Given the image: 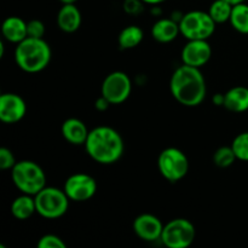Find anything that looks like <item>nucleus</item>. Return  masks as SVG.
Instances as JSON below:
<instances>
[{"instance_id": "obj_1", "label": "nucleus", "mask_w": 248, "mask_h": 248, "mask_svg": "<svg viewBox=\"0 0 248 248\" xmlns=\"http://www.w3.org/2000/svg\"><path fill=\"white\" fill-rule=\"evenodd\" d=\"M170 91L182 106L189 108L200 106L207 93L205 77L199 68L182 64L171 75Z\"/></svg>"}, {"instance_id": "obj_2", "label": "nucleus", "mask_w": 248, "mask_h": 248, "mask_svg": "<svg viewBox=\"0 0 248 248\" xmlns=\"http://www.w3.org/2000/svg\"><path fill=\"white\" fill-rule=\"evenodd\" d=\"M84 147L87 155L101 165L115 164L125 152L123 137L110 126H97L90 130Z\"/></svg>"}, {"instance_id": "obj_3", "label": "nucleus", "mask_w": 248, "mask_h": 248, "mask_svg": "<svg viewBox=\"0 0 248 248\" xmlns=\"http://www.w3.org/2000/svg\"><path fill=\"white\" fill-rule=\"evenodd\" d=\"M14 57L19 69L34 74L47 68L52 57V51L44 38L27 36L21 43L16 44Z\"/></svg>"}, {"instance_id": "obj_4", "label": "nucleus", "mask_w": 248, "mask_h": 248, "mask_svg": "<svg viewBox=\"0 0 248 248\" xmlns=\"http://www.w3.org/2000/svg\"><path fill=\"white\" fill-rule=\"evenodd\" d=\"M15 186L22 194L35 196L46 186V174L40 165L31 160L17 161L11 170Z\"/></svg>"}, {"instance_id": "obj_5", "label": "nucleus", "mask_w": 248, "mask_h": 248, "mask_svg": "<svg viewBox=\"0 0 248 248\" xmlns=\"http://www.w3.org/2000/svg\"><path fill=\"white\" fill-rule=\"evenodd\" d=\"M36 213L46 219H58L68 212L69 198L64 189L47 186L39 191L35 196Z\"/></svg>"}, {"instance_id": "obj_6", "label": "nucleus", "mask_w": 248, "mask_h": 248, "mask_svg": "<svg viewBox=\"0 0 248 248\" xmlns=\"http://www.w3.org/2000/svg\"><path fill=\"white\" fill-rule=\"evenodd\" d=\"M216 23L207 11L193 10L179 21L181 34L186 40H208L216 31Z\"/></svg>"}, {"instance_id": "obj_7", "label": "nucleus", "mask_w": 248, "mask_h": 248, "mask_svg": "<svg viewBox=\"0 0 248 248\" xmlns=\"http://www.w3.org/2000/svg\"><path fill=\"white\" fill-rule=\"evenodd\" d=\"M160 174L171 183L181 181L189 171V160L184 152L174 147L166 148L157 157Z\"/></svg>"}, {"instance_id": "obj_8", "label": "nucleus", "mask_w": 248, "mask_h": 248, "mask_svg": "<svg viewBox=\"0 0 248 248\" xmlns=\"http://www.w3.org/2000/svg\"><path fill=\"white\" fill-rule=\"evenodd\" d=\"M195 237L196 229L193 223L186 218H176L164 225L160 241L167 248H188Z\"/></svg>"}, {"instance_id": "obj_9", "label": "nucleus", "mask_w": 248, "mask_h": 248, "mask_svg": "<svg viewBox=\"0 0 248 248\" xmlns=\"http://www.w3.org/2000/svg\"><path fill=\"white\" fill-rule=\"evenodd\" d=\"M132 92V81L125 72L115 70L104 78L101 86V94L111 106L126 102Z\"/></svg>"}, {"instance_id": "obj_10", "label": "nucleus", "mask_w": 248, "mask_h": 248, "mask_svg": "<svg viewBox=\"0 0 248 248\" xmlns=\"http://www.w3.org/2000/svg\"><path fill=\"white\" fill-rule=\"evenodd\" d=\"M63 189L70 201L85 202L96 195L97 182L87 173H74L65 179Z\"/></svg>"}, {"instance_id": "obj_11", "label": "nucleus", "mask_w": 248, "mask_h": 248, "mask_svg": "<svg viewBox=\"0 0 248 248\" xmlns=\"http://www.w3.org/2000/svg\"><path fill=\"white\" fill-rule=\"evenodd\" d=\"M211 57H212V47L207 40H188L181 53L183 64L199 69L207 64Z\"/></svg>"}, {"instance_id": "obj_12", "label": "nucleus", "mask_w": 248, "mask_h": 248, "mask_svg": "<svg viewBox=\"0 0 248 248\" xmlns=\"http://www.w3.org/2000/svg\"><path fill=\"white\" fill-rule=\"evenodd\" d=\"M27 104L21 96L16 93H2L0 96V120L7 125L17 124L24 118Z\"/></svg>"}, {"instance_id": "obj_13", "label": "nucleus", "mask_w": 248, "mask_h": 248, "mask_svg": "<svg viewBox=\"0 0 248 248\" xmlns=\"http://www.w3.org/2000/svg\"><path fill=\"white\" fill-rule=\"evenodd\" d=\"M133 232L145 242H155L161 239L164 224L156 216L152 213H142L133 220Z\"/></svg>"}, {"instance_id": "obj_14", "label": "nucleus", "mask_w": 248, "mask_h": 248, "mask_svg": "<svg viewBox=\"0 0 248 248\" xmlns=\"http://www.w3.org/2000/svg\"><path fill=\"white\" fill-rule=\"evenodd\" d=\"M82 22V16L80 10L73 4H62L57 14V26L64 33H74L80 28Z\"/></svg>"}, {"instance_id": "obj_15", "label": "nucleus", "mask_w": 248, "mask_h": 248, "mask_svg": "<svg viewBox=\"0 0 248 248\" xmlns=\"http://www.w3.org/2000/svg\"><path fill=\"white\" fill-rule=\"evenodd\" d=\"M63 138L69 144L73 145H84L87 140L90 130L85 125L84 121L78 118H69L63 121L61 127Z\"/></svg>"}, {"instance_id": "obj_16", "label": "nucleus", "mask_w": 248, "mask_h": 248, "mask_svg": "<svg viewBox=\"0 0 248 248\" xmlns=\"http://www.w3.org/2000/svg\"><path fill=\"white\" fill-rule=\"evenodd\" d=\"M153 39L160 44H169L176 40L177 36L181 34L179 22L173 18H159L152 27L150 31Z\"/></svg>"}, {"instance_id": "obj_17", "label": "nucleus", "mask_w": 248, "mask_h": 248, "mask_svg": "<svg viewBox=\"0 0 248 248\" xmlns=\"http://www.w3.org/2000/svg\"><path fill=\"white\" fill-rule=\"evenodd\" d=\"M1 34L9 43L18 44L28 36L27 22L18 16H10L4 19L1 24Z\"/></svg>"}, {"instance_id": "obj_18", "label": "nucleus", "mask_w": 248, "mask_h": 248, "mask_svg": "<svg viewBox=\"0 0 248 248\" xmlns=\"http://www.w3.org/2000/svg\"><path fill=\"white\" fill-rule=\"evenodd\" d=\"M227 110L232 113H245L248 110V87L235 86L224 93V104Z\"/></svg>"}, {"instance_id": "obj_19", "label": "nucleus", "mask_w": 248, "mask_h": 248, "mask_svg": "<svg viewBox=\"0 0 248 248\" xmlns=\"http://www.w3.org/2000/svg\"><path fill=\"white\" fill-rule=\"evenodd\" d=\"M10 211H11V215L14 216L16 219H29L34 213H36L35 199H34L33 195L21 193V195L17 196V198L12 201L11 206H10Z\"/></svg>"}, {"instance_id": "obj_20", "label": "nucleus", "mask_w": 248, "mask_h": 248, "mask_svg": "<svg viewBox=\"0 0 248 248\" xmlns=\"http://www.w3.org/2000/svg\"><path fill=\"white\" fill-rule=\"evenodd\" d=\"M143 38H144V33L142 28L138 26L132 24V26L125 27L118 36L119 47L123 50H132L142 43Z\"/></svg>"}, {"instance_id": "obj_21", "label": "nucleus", "mask_w": 248, "mask_h": 248, "mask_svg": "<svg viewBox=\"0 0 248 248\" xmlns=\"http://www.w3.org/2000/svg\"><path fill=\"white\" fill-rule=\"evenodd\" d=\"M229 23L241 34H248V4L241 2L232 6Z\"/></svg>"}, {"instance_id": "obj_22", "label": "nucleus", "mask_w": 248, "mask_h": 248, "mask_svg": "<svg viewBox=\"0 0 248 248\" xmlns=\"http://www.w3.org/2000/svg\"><path fill=\"white\" fill-rule=\"evenodd\" d=\"M232 6L227 0H215L208 7V14L217 24L227 23L230 21Z\"/></svg>"}, {"instance_id": "obj_23", "label": "nucleus", "mask_w": 248, "mask_h": 248, "mask_svg": "<svg viewBox=\"0 0 248 248\" xmlns=\"http://www.w3.org/2000/svg\"><path fill=\"white\" fill-rule=\"evenodd\" d=\"M213 164L219 169H228L232 166L235 161H236V155H235L234 150H232V145L230 147H219L213 154Z\"/></svg>"}, {"instance_id": "obj_24", "label": "nucleus", "mask_w": 248, "mask_h": 248, "mask_svg": "<svg viewBox=\"0 0 248 248\" xmlns=\"http://www.w3.org/2000/svg\"><path fill=\"white\" fill-rule=\"evenodd\" d=\"M236 159L240 161H248V132H242L234 138L232 143Z\"/></svg>"}, {"instance_id": "obj_25", "label": "nucleus", "mask_w": 248, "mask_h": 248, "mask_svg": "<svg viewBox=\"0 0 248 248\" xmlns=\"http://www.w3.org/2000/svg\"><path fill=\"white\" fill-rule=\"evenodd\" d=\"M67 245L58 235L46 234L38 241V248H65Z\"/></svg>"}, {"instance_id": "obj_26", "label": "nucleus", "mask_w": 248, "mask_h": 248, "mask_svg": "<svg viewBox=\"0 0 248 248\" xmlns=\"http://www.w3.org/2000/svg\"><path fill=\"white\" fill-rule=\"evenodd\" d=\"M45 24L40 19H31L27 22V34L29 38H38L41 39L45 35Z\"/></svg>"}, {"instance_id": "obj_27", "label": "nucleus", "mask_w": 248, "mask_h": 248, "mask_svg": "<svg viewBox=\"0 0 248 248\" xmlns=\"http://www.w3.org/2000/svg\"><path fill=\"white\" fill-rule=\"evenodd\" d=\"M16 162V157L9 148H0V169L4 170V171H6V170L11 171Z\"/></svg>"}, {"instance_id": "obj_28", "label": "nucleus", "mask_w": 248, "mask_h": 248, "mask_svg": "<svg viewBox=\"0 0 248 248\" xmlns=\"http://www.w3.org/2000/svg\"><path fill=\"white\" fill-rule=\"evenodd\" d=\"M144 5L142 0H124L123 9L131 16H138L144 10Z\"/></svg>"}, {"instance_id": "obj_29", "label": "nucleus", "mask_w": 248, "mask_h": 248, "mask_svg": "<svg viewBox=\"0 0 248 248\" xmlns=\"http://www.w3.org/2000/svg\"><path fill=\"white\" fill-rule=\"evenodd\" d=\"M109 106H111V104L109 103L108 99L104 98L102 94H101V97H99L98 99H96V102H94V108H96L98 111L107 110V109L109 108Z\"/></svg>"}, {"instance_id": "obj_30", "label": "nucleus", "mask_w": 248, "mask_h": 248, "mask_svg": "<svg viewBox=\"0 0 248 248\" xmlns=\"http://www.w3.org/2000/svg\"><path fill=\"white\" fill-rule=\"evenodd\" d=\"M213 103H215L216 106H223V104H224V94H215V96H213Z\"/></svg>"}, {"instance_id": "obj_31", "label": "nucleus", "mask_w": 248, "mask_h": 248, "mask_svg": "<svg viewBox=\"0 0 248 248\" xmlns=\"http://www.w3.org/2000/svg\"><path fill=\"white\" fill-rule=\"evenodd\" d=\"M145 5H150V6H154V5H160L162 2H165L166 0H142Z\"/></svg>"}, {"instance_id": "obj_32", "label": "nucleus", "mask_w": 248, "mask_h": 248, "mask_svg": "<svg viewBox=\"0 0 248 248\" xmlns=\"http://www.w3.org/2000/svg\"><path fill=\"white\" fill-rule=\"evenodd\" d=\"M5 55V45L2 41H0V57H4Z\"/></svg>"}, {"instance_id": "obj_33", "label": "nucleus", "mask_w": 248, "mask_h": 248, "mask_svg": "<svg viewBox=\"0 0 248 248\" xmlns=\"http://www.w3.org/2000/svg\"><path fill=\"white\" fill-rule=\"evenodd\" d=\"M228 2H230L232 5H236V4H241V2H246V0H227Z\"/></svg>"}, {"instance_id": "obj_34", "label": "nucleus", "mask_w": 248, "mask_h": 248, "mask_svg": "<svg viewBox=\"0 0 248 248\" xmlns=\"http://www.w3.org/2000/svg\"><path fill=\"white\" fill-rule=\"evenodd\" d=\"M58 1H61L62 4H73V2H77L78 0H58Z\"/></svg>"}]
</instances>
